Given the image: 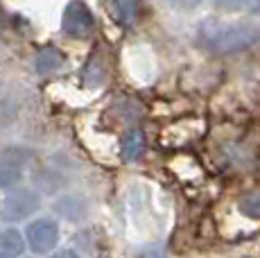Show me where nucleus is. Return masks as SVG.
Here are the masks:
<instances>
[{
  "mask_svg": "<svg viewBox=\"0 0 260 258\" xmlns=\"http://www.w3.org/2000/svg\"><path fill=\"white\" fill-rule=\"evenodd\" d=\"M41 208V195L32 188H12L0 204V217L5 222H23Z\"/></svg>",
  "mask_w": 260,
  "mask_h": 258,
  "instance_id": "f03ea898",
  "label": "nucleus"
},
{
  "mask_svg": "<svg viewBox=\"0 0 260 258\" xmlns=\"http://www.w3.org/2000/svg\"><path fill=\"white\" fill-rule=\"evenodd\" d=\"M251 12L260 14V0H251Z\"/></svg>",
  "mask_w": 260,
  "mask_h": 258,
  "instance_id": "2eb2a0df",
  "label": "nucleus"
},
{
  "mask_svg": "<svg viewBox=\"0 0 260 258\" xmlns=\"http://www.w3.org/2000/svg\"><path fill=\"white\" fill-rule=\"evenodd\" d=\"M240 208H242L244 215H249V217H260V195L247 197V200L240 204Z\"/></svg>",
  "mask_w": 260,
  "mask_h": 258,
  "instance_id": "9b49d317",
  "label": "nucleus"
},
{
  "mask_svg": "<svg viewBox=\"0 0 260 258\" xmlns=\"http://www.w3.org/2000/svg\"><path fill=\"white\" fill-rule=\"evenodd\" d=\"M120 150H122V156L127 158V161H136V158H141V154L145 152V134L141 132V129H132V132H127L124 138H122Z\"/></svg>",
  "mask_w": 260,
  "mask_h": 258,
  "instance_id": "1a4fd4ad",
  "label": "nucleus"
},
{
  "mask_svg": "<svg viewBox=\"0 0 260 258\" xmlns=\"http://www.w3.org/2000/svg\"><path fill=\"white\" fill-rule=\"evenodd\" d=\"M59 238H61V231H59L57 220L52 217H37L25 227V240L34 254H50L59 245Z\"/></svg>",
  "mask_w": 260,
  "mask_h": 258,
  "instance_id": "7ed1b4c3",
  "label": "nucleus"
},
{
  "mask_svg": "<svg viewBox=\"0 0 260 258\" xmlns=\"http://www.w3.org/2000/svg\"><path fill=\"white\" fill-rule=\"evenodd\" d=\"M197 41L215 54H233L256 46L260 41V27L253 23L204 21L197 29Z\"/></svg>",
  "mask_w": 260,
  "mask_h": 258,
  "instance_id": "f257e3e1",
  "label": "nucleus"
},
{
  "mask_svg": "<svg viewBox=\"0 0 260 258\" xmlns=\"http://www.w3.org/2000/svg\"><path fill=\"white\" fill-rule=\"evenodd\" d=\"M61 63H63L61 50L54 46H46L34 57V71H37L39 75H52V73H57L59 68H61Z\"/></svg>",
  "mask_w": 260,
  "mask_h": 258,
  "instance_id": "423d86ee",
  "label": "nucleus"
},
{
  "mask_svg": "<svg viewBox=\"0 0 260 258\" xmlns=\"http://www.w3.org/2000/svg\"><path fill=\"white\" fill-rule=\"evenodd\" d=\"M50 258H82V256H79V251H75V249H71V247H66V249H57Z\"/></svg>",
  "mask_w": 260,
  "mask_h": 258,
  "instance_id": "4468645a",
  "label": "nucleus"
},
{
  "mask_svg": "<svg viewBox=\"0 0 260 258\" xmlns=\"http://www.w3.org/2000/svg\"><path fill=\"white\" fill-rule=\"evenodd\" d=\"M27 247V240L21 231L5 229L0 231V258H21V254Z\"/></svg>",
  "mask_w": 260,
  "mask_h": 258,
  "instance_id": "0eeeda50",
  "label": "nucleus"
},
{
  "mask_svg": "<svg viewBox=\"0 0 260 258\" xmlns=\"http://www.w3.org/2000/svg\"><path fill=\"white\" fill-rule=\"evenodd\" d=\"M215 7L222 9V12H236V9L244 7L247 3H251V0H213Z\"/></svg>",
  "mask_w": 260,
  "mask_h": 258,
  "instance_id": "f8f14e48",
  "label": "nucleus"
},
{
  "mask_svg": "<svg viewBox=\"0 0 260 258\" xmlns=\"http://www.w3.org/2000/svg\"><path fill=\"white\" fill-rule=\"evenodd\" d=\"M29 163V152L23 147H5L0 152V190L18 188L25 179V168Z\"/></svg>",
  "mask_w": 260,
  "mask_h": 258,
  "instance_id": "20e7f679",
  "label": "nucleus"
},
{
  "mask_svg": "<svg viewBox=\"0 0 260 258\" xmlns=\"http://www.w3.org/2000/svg\"><path fill=\"white\" fill-rule=\"evenodd\" d=\"M95 27V16L84 0H68L66 9L61 16V29L63 34L75 39L86 37L88 32Z\"/></svg>",
  "mask_w": 260,
  "mask_h": 258,
  "instance_id": "39448f33",
  "label": "nucleus"
},
{
  "mask_svg": "<svg viewBox=\"0 0 260 258\" xmlns=\"http://www.w3.org/2000/svg\"><path fill=\"white\" fill-rule=\"evenodd\" d=\"M104 79V68L102 63L98 61V59H88L86 66H84V82H88L91 86H95V84H100Z\"/></svg>",
  "mask_w": 260,
  "mask_h": 258,
  "instance_id": "9d476101",
  "label": "nucleus"
},
{
  "mask_svg": "<svg viewBox=\"0 0 260 258\" xmlns=\"http://www.w3.org/2000/svg\"><path fill=\"white\" fill-rule=\"evenodd\" d=\"M111 14L120 27H134L138 21V0H109Z\"/></svg>",
  "mask_w": 260,
  "mask_h": 258,
  "instance_id": "6e6552de",
  "label": "nucleus"
},
{
  "mask_svg": "<svg viewBox=\"0 0 260 258\" xmlns=\"http://www.w3.org/2000/svg\"><path fill=\"white\" fill-rule=\"evenodd\" d=\"M170 3H172V7H177V9H194L197 7L199 3H202V0H170Z\"/></svg>",
  "mask_w": 260,
  "mask_h": 258,
  "instance_id": "ddd939ff",
  "label": "nucleus"
}]
</instances>
